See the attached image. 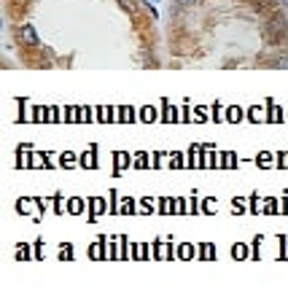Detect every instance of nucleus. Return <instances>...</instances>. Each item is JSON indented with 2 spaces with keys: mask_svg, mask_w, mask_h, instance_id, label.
Wrapping results in <instances>:
<instances>
[{
  "mask_svg": "<svg viewBox=\"0 0 288 288\" xmlns=\"http://www.w3.org/2000/svg\"><path fill=\"white\" fill-rule=\"evenodd\" d=\"M264 38L270 43H285L288 41V22H285V16H280V14H272L270 19H267V24H264Z\"/></svg>",
  "mask_w": 288,
  "mask_h": 288,
  "instance_id": "obj_1",
  "label": "nucleus"
},
{
  "mask_svg": "<svg viewBox=\"0 0 288 288\" xmlns=\"http://www.w3.org/2000/svg\"><path fill=\"white\" fill-rule=\"evenodd\" d=\"M16 41H19V46H38L41 41H38V33L33 30V27H19L16 30Z\"/></svg>",
  "mask_w": 288,
  "mask_h": 288,
  "instance_id": "obj_2",
  "label": "nucleus"
},
{
  "mask_svg": "<svg viewBox=\"0 0 288 288\" xmlns=\"http://www.w3.org/2000/svg\"><path fill=\"white\" fill-rule=\"evenodd\" d=\"M243 3H251L253 8H258V11H270V14H275V0H243Z\"/></svg>",
  "mask_w": 288,
  "mask_h": 288,
  "instance_id": "obj_3",
  "label": "nucleus"
},
{
  "mask_svg": "<svg viewBox=\"0 0 288 288\" xmlns=\"http://www.w3.org/2000/svg\"><path fill=\"white\" fill-rule=\"evenodd\" d=\"M119 6H121L127 14H132V16L138 14V3H135V0H119Z\"/></svg>",
  "mask_w": 288,
  "mask_h": 288,
  "instance_id": "obj_4",
  "label": "nucleus"
},
{
  "mask_svg": "<svg viewBox=\"0 0 288 288\" xmlns=\"http://www.w3.org/2000/svg\"><path fill=\"white\" fill-rule=\"evenodd\" d=\"M197 0H175V8H191Z\"/></svg>",
  "mask_w": 288,
  "mask_h": 288,
  "instance_id": "obj_5",
  "label": "nucleus"
},
{
  "mask_svg": "<svg viewBox=\"0 0 288 288\" xmlns=\"http://www.w3.org/2000/svg\"><path fill=\"white\" fill-rule=\"evenodd\" d=\"M14 3H19V6H24V3H27V0H14Z\"/></svg>",
  "mask_w": 288,
  "mask_h": 288,
  "instance_id": "obj_6",
  "label": "nucleus"
}]
</instances>
